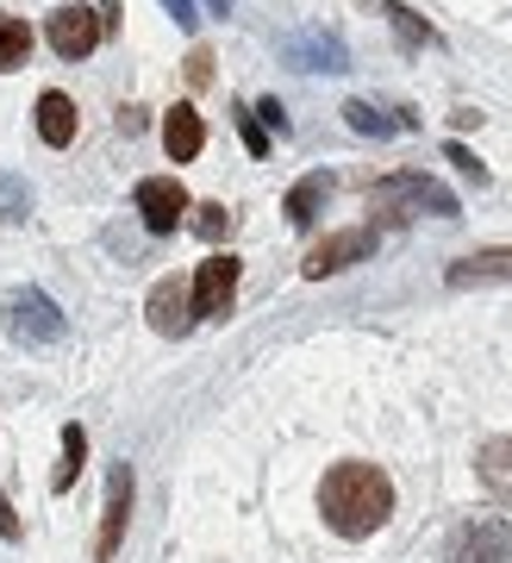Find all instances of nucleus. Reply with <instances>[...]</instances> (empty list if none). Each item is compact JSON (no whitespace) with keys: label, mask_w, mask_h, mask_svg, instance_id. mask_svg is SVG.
Listing matches in <instances>:
<instances>
[{"label":"nucleus","mask_w":512,"mask_h":563,"mask_svg":"<svg viewBox=\"0 0 512 563\" xmlns=\"http://www.w3.org/2000/svg\"><path fill=\"white\" fill-rule=\"evenodd\" d=\"M319 514L332 526L337 539H369L388 526L394 514V483H388V470H375V463H337L325 488H319Z\"/></svg>","instance_id":"obj_1"},{"label":"nucleus","mask_w":512,"mask_h":563,"mask_svg":"<svg viewBox=\"0 0 512 563\" xmlns=\"http://www.w3.org/2000/svg\"><path fill=\"white\" fill-rule=\"evenodd\" d=\"M7 332L20 344H57L63 339V313L51 295H38V288H25V295H13L7 301Z\"/></svg>","instance_id":"obj_5"},{"label":"nucleus","mask_w":512,"mask_h":563,"mask_svg":"<svg viewBox=\"0 0 512 563\" xmlns=\"http://www.w3.org/2000/svg\"><path fill=\"white\" fill-rule=\"evenodd\" d=\"M450 163H456V169H463V176H475V181H488V169H481V163H475L469 151H463V144H450Z\"/></svg>","instance_id":"obj_24"},{"label":"nucleus","mask_w":512,"mask_h":563,"mask_svg":"<svg viewBox=\"0 0 512 563\" xmlns=\"http://www.w3.org/2000/svg\"><path fill=\"white\" fill-rule=\"evenodd\" d=\"M481 476H488L493 488H512V439H493L488 451H481Z\"/></svg>","instance_id":"obj_20"},{"label":"nucleus","mask_w":512,"mask_h":563,"mask_svg":"<svg viewBox=\"0 0 512 563\" xmlns=\"http://www.w3.org/2000/svg\"><path fill=\"white\" fill-rule=\"evenodd\" d=\"M188 213H194V232H200L207 244H219V239L237 225V213H232L225 201H200V207H188Z\"/></svg>","instance_id":"obj_18"},{"label":"nucleus","mask_w":512,"mask_h":563,"mask_svg":"<svg viewBox=\"0 0 512 563\" xmlns=\"http://www.w3.org/2000/svg\"><path fill=\"white\" fill-rule=\"evenodd\" d=\"M244 144H251L256 157H263V151H269V139H263V125H256L251 113H244Z\"/></svg>","instance_id":"obj_27"},{"label":"nucleus","mask_w":512,"mask_h":563,"mask_svg":"<svg viewBox=\"0 0 512 563\" xmlns=\"http://www.w3.org/2000/svg\"><path fill=\"white\" fill-rule=\"evenodd\" d=\"M100 38H107V32H100L94 7H57V13H51V51H57L63 63H81Z\"/></svg>","instance_id":"obj_8"},{"label":"nucleus","mask_w":512,"mask_h":563,"mask_svg":"<svg viewBox=\"0 0 512 563\" xmlns=\"http://www.w3.org/2000/svg\"><path fill=\"white\" fill-rule=\"evenodd\" d=\"M251 120H263V125H276V132H288V113H281V101H256Z\"/></svg>","instance_id":"obj_23"},{"label":"nucleus","mask_w":512,"mask_h":563,"mask_svg":"<svg viewBox=\"0 0 512 563\" xmlns=\"http://www.w3.org/2000/svg\"><path fill=\"white\" fill-rule=\"evenodd\" d=\"M188 76H194V81H213V51H194V57H188Z\"/></svg>","instance_id":"obj_26"},{"label":"nucleus","mask_w":512,"mask_h":563,"mask_svg":"<svg viewBox=\"0 0 512 563\" xmlns=\"http://www.w3.org/2000/svg\"><path fill=\"white\" fill-rule=\"evenodd\" d=\"M344 120L363 132V139H400V132H413V113H394V107H375V101H350L344 107Z\"/></svg>","instance_id":"obj_12"},{"label":"nucleus","mask_w":512,"mask_h":563,"mask_svg":"<svg viewBox=\"0 0 512 563\" xmlns=\"http://www.w3.org/2000/svg\"><path fill=\"white\" fill-rule=\"evenodd\" d=\"M25 207H32V188L13 176H0V220H25Z\"/></svg>","instance_id":"obj_22"},{"label":"nucleus","mask_w":512,"mask_h":563,"mask_svg":"<svg viewBox=\"0 0 512 563\" xmlns=\"http://www.w3.org/2000/svg\"><path fill=\"white\" fill-rule=\"evenodd\" d=\"M38 139L51 144V151H63V144L76 139V101H69L63 88L38 95Z\"/></svg>","instance_id":"obj_14"},{"label":"nucleus","mask_w":512,"mask_h":563,"mask_svg":"<svg viewBox=\"0 0 512 563\" xmlns=\"http://www.w3.org/2000/svg\"><path fill=\"white\" fill-rule=\"evenodd\" d=\"M132 207L144 213V225H151V232H176V225L188 220V188H181L176 176H151V181H138Z\"/></svg>","instance_id":"obj_7"},{"label":"nucleus","mask_w":512,"mask_h":563,"mask_svg":"<svg viewBox=\"0 0 512 563\" xmlns=\"http://www.w3.org/2000/svg\"><path fill=\"white\" fill-rule=\"evenodd\" d=\"M469 282H512V251H475L450 263V288H469Z\"/></svg>","instance_id":"obj_15"},{"label":"nucleus","mask_w":512,"mask_h":563,"mask_svg":"<svg viewBox=\"0 0 512 563\" xmlns=\"http://www.w3.org/2000/svg\"><path fill=\"white\" fill-rule=\"evenodd\" d=\"M81 457H88V432L81 426H63V463H57V495H69V483L81 476Z\"/></svg>","instance_id":"obj_17"},{"label":"nucleus","mask_w":512,"mask_h":563,"mask_svg":"<svg viewBox=\"0 0 512 563\" xmlns=\"http://www.w3.org/2000/svg\"><path fill=\"white\" fill-rule=\"evenodd\" d=\"M125 514H132V463H113V476H107V520H100L94 563H113L119 539H125Z\"/></svg>","instance_id":"obj_10"},{"label":"nucleus","mask_w":512,"mask_h":563,"mask_svg":"<svg viewBox=\"0 0 512 563\" xmlns=\"http://www.w3.org/2000/svg\"><path fill=\"white\" fill-rule=\"evenodd\" d=\"M0 539H20V514H13L7 495H0Z\"/></svg>","instance_id":"obj_25"},{"label":"nucleus","mask_w":512,"mask_h":563,"mask_svg":"<svg viewBox=\"0 0 512 563\" xmlns=\"http://www.w3.org/2000/svg\"><path fill=\"white\" fill-rule=\"evenodd\" d=\"M144 313H151V332H163V339L194 332V301H188V282H181V276H163L157 288H151Z\"/></svg>","instance_id":"obj_9"},{"label":"nucleus","mask_w":512,"mask_h":563,"mask_svg":"<svg viewBox=\"0 0 512 563\" xmlns=\"http://www.w3.org/2000/svg\"><path fill=\"white\" fill-rule=\"evenodd\" d=\"M25 57H32V25L13 20V13H0V76L20 69Z\"/></svg>","instance_id":"obj_16"},{"label":"nucleus","mask_w":512,"mask_h":563,"mask_svg":"<svg viewBox=\"0 0 512 563\" xmlns=\"http://www.w3.org/2000/svg\"><path fill=\"white\" fill-rule=\"evenodd\" d=\"M375 213H394V220H413V213H437V220H456V195L425 169H400V176L375 181L369 188Z\"/></svg>","instance_id":"obj_2"},{"label":"nucleus","mask_w":512,"mask_h":563,"mask_svg":"<svg viewBox=\"0 0 512 563\" xmlns=\"http://www.w3.org/2000/svg\"><path fill=\"white\" fill-rule=\"evenodd\" d=\"M237 276H244V263L232 251H213V257L194 269V288H188V301H194V320H219V313H232L237 301Z\"/></svg>","instance_id":"obj_3"},{"label":"nucleus","mask_w":512,"mask_h":563,"mask_svg":"<svg viewBox=\"0 0 512 563\" xmlns=\"http://www.w3.org/2000/svg\"><path fill=\"white\" fill-rule=\"evenodd\" d=\"M294 57H307L300 69H344V44L337 38H313V44H288Z\"/></svg>","instance_id":"obj_19"},{"label":"nucleus","mask_w":512,"mask_h":563,"mask_svg":"<svg viewBox=\"0 0 512 563\" xmlns=\"http://www.w3.org/2000/svg\"><path fill=\"white\" fill-rule=\"evenodd\" d=\"M163 7L176 13V25H194V20H200V13H194V0H163Z\"/></svg>","instance_id":"obj_28"},{"label":"nucleus","mask_w":512,"mask_h":563,"mask_svg":"<svg viewBox=\"0 0 512 563\" xmlns=\"http://www.w3.org/2000/svg\"><path fill=\"white\" fill-rule=\"evenodd\" d=\"M381 13H388V20H394V32L407 44H437V32L425 20H419V13H407V7H400V0H388V7H381Z\"/></svg>","instance_id":"obj_21"},{"label":"nucleus","mask_w":512,"mask_h":563,"mask_svg":"<svg viewBox=\"0 0 512 563\" xmlns=\"http://www.w3.org/2000/svg\"><path fill=\"white\" fill-rule=\"evenodd\" d=\"M375 257V232L369 225H350V232H325V239L307 251V263H300V276H337V269H350V263Z\"/></svg>","instance_id":"obj_4"},{"label":"nucleus","mask_w":512,"mask_h":563,"mask_svg":"<svg viewBox=\"0 0 512 563\" xmlns=\"http://www.w3.org/2000/svg\"><path fill=\"white\" fill-rule=\"evenodd\" d=\"M450 563H512V526L507 520H469L456 526L450 539Z\"/></svg>","instance_id":"obj_6"},{"label":"nucleus","mask_w":512,"mask_h":563,"mask_svg":"<svg viewBox=\"0 0 512 563\" xmlns=\"http://www.w3.org/2000/svg\"><path fill=\"white\" fill-rule=\"evenodd\" d=\"M213 7H219V13H225V7H232V0H213Z\"/></svg>","instance_id":"obj_29"},{"label":"nucleus","mask_w":512,"mask_h":563,"mask_svg":"<svg viewBox=\"0 0 512 563\" xmlns=\"http://www.w3.org/2000/svg\"><path fill=\"white\" fill-rule=\"evenodd\" d=\"M200 144H207V125H200V113H194V107H176V113L163 120V151H169L176 163H194Z\"/></svg>","instance_id":"obj_13"},{"label":"nucleus","mask_w":512,"mask_h":563,"mask_svg":"<svg viewBox=\"0 0 512 563\" xmlns=\"http://www.w3.org/2000/svg\"><path fill=\"white\" fill-rule=\"evenodd\" d=\"M332 201V176H325V169H313V176H300L294 188H288V201H281V213H288V225H300V232H307V225L319 220V207Z\"/></svg>","instance_id":"obj_11"}]
</instances>
